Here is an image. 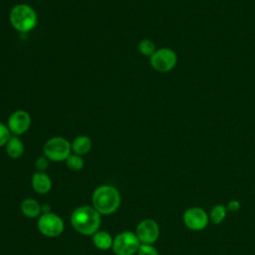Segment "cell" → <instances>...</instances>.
I'll return each instance as SVG.
<instances>
[{
  "label": "cell",
  "mask_w": 255,
  "mask_h": 255,
  "mask_svg": "<svg viewBox=\"0 0 255 255\" xmlns=\"http://www.w3.org/2000/svg\"><path fill=\"white\" fill-rule=\"evenodd\" d=\"M50 206H49V204H44L43 206H42V211H43V213H50V208H49Z\"/></svg>",
  "instance_id": "603a6c76"
},
{
  "label": "cell",
  "mask_w": 255,
  "mask_h": 255,
  "mask_svg": "<svg viewBox=\"0 0 255 255\" xmlns=\"http://www.w3.org/2000/svg\"><path fill=\"white\" fill-rule=\"evenodd\" d=\"M140 244L135 233L124 231L116 236L112 248L116 255H132L137 252Z\"/></svg>",
  "instance_id": "5b68a950"
},
{
  "label": "cell",
  "mask_w": 255,
  "mask_h": 255,
  "mask_svg": "<svg viewBox=\"0 0 255 255\" xmlns=\"http://www.w3.org/2000/svg\"><path fill=\"white\" fill-rule=\"evenodd\" d=\"M21 210L25 216H27L29 218H36V217L40 216L42 207L36 200H34L32 198H27L22 201Z\"/></svg>",
  "instance_id": "5bb4252c"
},
{
  "label": "cell",
  "mask_w": 255,
  "mask_h": 255,
  "mask_svg": "<svg viewBox=\"0 0 255 255\" xmlns=\"http://www.w3.org/2000/svg\"><path fill=\"white\" fill-rule=\"evenodd\" d=\"M9 22L16 31L28 33L37 26L38 16L30 5L25 3L16 4L10 10Z\"/></svg>",
  "instance_id": "3957f363"
},
{
  "label": "cell",
  "mask_w": 255,
  "mask_h": 255,
  "mask_svg": "<svg viewBox=\"0 0 255 255\" xmlns=\"http://www.w3.org/2000/svg\"><path fill=\"white\" fill-rule=\"evenodd\" d=\"M39 231L47 237H57L64 230V222L55 213H43L38 219Z\"/></svg>",
  "instance_id": "52a82bcc"
},
{
  "label": "cell",
  "mask_w": 255,
  "mask_h": 255,
  "mask_svg": "<svg viewBox=\"0 0 255 255\" xmlns=\"http://www.w3.org/2000/svg\"><path fill=\"white\" fill-rule=\"evenodd\" d=\"M92 139L87 135H78L71 143L72 151L78 155L87 154L92 148Z\"/></svg>",
  "instance_id": "7c38bea8"
},
{
  "label": "cell",
  "mask_w": 255,
  "mask_h": 255,
  "mask_svg": "<svg viewBox=\"0 0 255 255\" xmlns=\"http://www.w3.org/2000/svg\"><path fill=\"white\" fill-rule=\"evenodd\" d=\"M73 228L83 235H94L99 231L101 215L93 206L84 205L75 209L71 215Z\"/></svg>",
  "instance_id": "6da1fadb"
},
{
  "label": "cell",
  "mask_w": 255,
  "mask_h": 255,
  "mask_svg": "<svg viewBox=\"0 0 255 255\" xmlns=\"http://www.w3.org/2000/svg\"><path fill=\"white\" fill-rule=\"evenodd\" d=\"M35 166L38 169V171H44L48 168L49 166V159L44 155V156H39L36 161H35Z\"/></svg>",
  "instance_id": "44dd1931"
},
{
  "label": "cell",
  "mask_w": 255,
  "mask_h": 255,
  "mask_svg": "<svg viewBox=\"0 0 255 255\" xmlns=\"http://www.w3.org/2000/svg\"><path fill=\"white\" fill-rule=\"evenodd\" d=\"M226 212H227V209L224 205H221V204L214 205L210 210L209 219L214 224H220L225 219Z\"/></svg>",
  "instance_id": "2e32d148"
},
{
  "label": "cell",
  "mask_w": 255,
  "mask_h": 255,
  "mask_svg": "<svg viewBox=\"0 0 255 255\" xmlns=\"http://www.w3.org/2000/svg\"><path fill=\"white\" fill-rule=\"evenodd\" d=\"M5 146H6V152L8 156L14 159L20 158L23 155L25 150L23 141L16 135L11 136Z\"/></svg>",
  "instance_id": "4fadbf2b"
},
{
  "label": "cell",
  "mask_w": 255,
  "mask_h": 255,
  "mask_svg": "<svg viewBox=\"0 0 255 255\" xmlns=\"http://www.w3.org/2000/svg\"><path fill=\"white\" fill-rule=\"evenodd\" d=\"M209 221V216L200 207H190L183 213V222L185 226L192 231L204 229Z\"/></svg>",
  "instance_id": "9c48e42d"
},
{
  "label": "cell",
  "mask_w": 255,
  "mask_h": 255,
  "mask_svg": "<svg viewBox=\"0 0 255 255\" xmlns=\"http://www.w3.org/2000/svg\"><path fill=\"white\" fill-rule=\"evenodd\" d=\"M177 62L175 52L168 48H161L156 50L149 59L150 66L153 70L159 73H166L171 71Z\"/></svg>",
  "instance_id": "8992f818"
},
{
  "label": "cell",
  "mask_w": 255,
  "mask_h": 255,
  "mask_svg": "<svg viewBox=\"0 0 255 255\" xmlns=\"http://www.w3.org/2000/svg\"><path fill=\"white\" fill-rule=\"evenodd\" d=\"M135 235L141 244H153L159 236V227L154 220L144 219L137 224Z\"/></svg>",
  "instance_id": "30bf717a"
},
{
  "label": "cell",
  "mask_w": 255,
  "mask_h": 255,
  "mask_svg": "<svg viewBox=\"0 0 255 255\" xmlns=\"http://www.w3.org/2000/svg\"><path fill=\"white\" fill-rule=\"evenodd\" d=\"M93 242L94 245L100 250H109L113 247L114 239L112 238L111 234L106 231H97L93 235Z\"/></svg>",
  "instance_id": "9a60e30c"
},
{
  "label": "cell",
  "mask_w": 255,
  "mask_h": 255,
  "mask_svg": "<svg viewBox=\"0 0 255 255\" xmlns=\"http://www.w3.org/2000/svg\"><path fill=\"white\" fill-rule=\"evenodd\" d=\"M136 253L137 255H158L157 250L152 244H140Z\"/></svg>",
  "instance_id": "ffe728a7"
},
{
  "label": "cell",
  "mask_w": 255,
  "mask_h": 255,
  "mask_svg": "<svg viewBox=\"0 0 255 255\" xmlns=\"http://www.w3.org/2000/svg\"><path fill=\"white\" fill-rule=\"evenodd\" d=\"M11 136V131L9 130L7 125L0 122V147L6 145Z\"/></svg>",
  "instance_id": "d6986e66"
},
{
  "label": "cell",
  "mask_w": 255,
  "mask_h": 255,
  "mask_svg": "<svg viewBox=\"0 0 255 255\" xmlns=\"http://www.w3.org/2000/svg\"><path fill=\"white\" fill-rule=\"evenodd\" d=\"M93 206L100 214H112L121 204V195L117 188L111 185L98 187L92 196Z\"/></svg>",
  "instance_id": "7a4b0ae2"
},
{
  "label": "cell",
  "mask_w": 255,
  "mask_h": 255,
  "mask_svg": "<svg viewBox=\"0 0 255 255\" xmlns=\"http://www.w3.org/2000/svg\"><path fill=\"white\" fill-rule=\"evenodd\" d=\"M65 161H66L67 166L73 171L81 170L84 166V159L82 158V156L75 154V153L70 154Z\"/></svg>",
  "instance_id": "ac0fdd59"
},
{
  "label": "cell",
  "mask_w": 255,
  "mask_h": 255,
  "mask_svg": "<svg viewBox=\"0 0 255 255\" xmlns=\"http://www.w3.org/2000/svg\"><path fill=\"white\" fill-rule=\"evenodd\" d=\"M44 155L52 161H64L71 154V143L62 136L49 138L43 146Z\"/></svg>",
  "instance_id": "277c9868"
},
{
  "label": "cell",
  "mask_w": 255,
  "mask_h": 255,
  "mask_svg": "<svg viewBox=\"0 0 255 255\" xmlns=\"http://www.w3.org/2000/svg\"><path fill=\"white\" fill-rule=\"evenodd\" d=\"M30 114L24 110H17L12 113L7 120V127L14 135L24 134L31 127Z\"/></svg>",
  "instance_id": "ba28073f"
},
{
  "label": "cell",
  "mask_w": 255,
  "mask_h": 255,
  "mask_svg": "<svg viewBox=\"0 0 255 255\" xmlns=\"http://www.w3.org/2000/svg\"><path fill=\"white\" fill-rule=\"evenodd\" d=\"M239 208H240V203L237 201V200H232V201H230L228 204H227V206H226V209L228 210V211H237V210H239Z\"/></svg>",
  "instance_id": "7402d4cb"
},
{
  "label": "cell",
  "mask_w": 255,
  "mask_h": 255,
  "mask_svg": "<svg viewBox=\"0 0 255 255\" xmlns=\"http://www.w3.org/2000/svg\"><path fill=\"white\" fill-rule=\"evenodd\" d=\"M137 48H138V51L141 55L149 57V58L156 51L154 43L149 39H142L141 41H139Z\"/></svg>",
  "instance_id": "e0dca14e"
},
{
  "label": "cell",
  "mask_w": 255,
  "mask_h": 255,
  "mask_svg": "<svg viewBox=\"0 0 255 255\" xmlns=\"http://www.w3.org/2000/svg\"><path fill=\"white\" fill-rule=\"evenodd\" d=\"M32 187L39 194H46L52 187V180L44 171H36L32 177Z\"/></svg>",
  "instance_id": "8fae6325"
}]
</instances>
